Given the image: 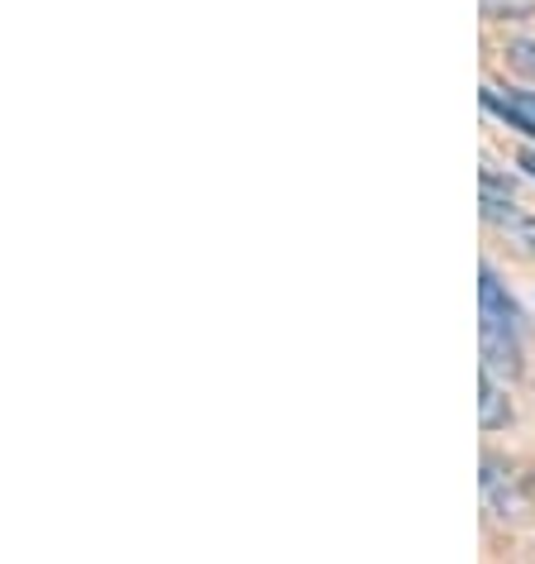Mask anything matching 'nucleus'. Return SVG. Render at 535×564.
Instances as JSON below:
<instances>
[{
  "label": "nucleus",
  "mask_w": 535,
  "mask_h": 564,
  "mask_svg": "<svg viewBox=\"0 0 535 564\" xmlns=\"http://www.w3.org/2000/svg\"><path fill=\"white\" fill-rule=\"evenodd\" d=\"M478 345H483V369L488 373H521V349H526V316L516 297L506 292L498 268H478Z\"/></svg>",
  "instance_id": "obj_1"
},
{
  "label": "nucleus",
  "mask_w": 535,
  "mask_h": 564,
  "mask_svg": "<svg viewBox=\"0 0 535 564\" xmlns=\"http://www.w3.org/2000/svg\"><path fill=\"white\" fill-rule=\"evenodd\" d=\"M483 110L498 116L502 124L531 134L535 139V91H498V87H483Z\"/></svg>",
  "instance_id": "obj_2"
},
{
  "label": "nucleus",
  "mask_w": 535,
  "mask_h": 564,
  "mask_svg": "<svg viewBox=\"0 0 535 564\" xmlns=\"http://www.w3.org/2000/svg\"><path fill=\"white\" fill-rule=\"evenodd\" d=\"M483 216H488V225H498V230L512 239V245H521L526 253H535V216L516 210L512 196H488V192H483Z\"/></svg>",
  "instance_id": "obj_3"
},
{
  "label": "nucleus",
  "mask_w": 535,
  "mask_h": 564,
  "mask_svg": "<svg viewBox=\"0 0 535 564\" xmlns=\"http://www.w3.org/2000/svg\"><path fill=\"white\" fill-rule=\"evenodd\" d=\"M483 492H488V507L498 517L506 512H521V498H516V484H512V469L502 474V459H483Z\"/></svg>",
  "instance_id": "obj_4"
},
{
  "label": "nucleus",
  "mask_w": 535,
  "mask_h": 564,
  "mask_svg": "<svg viewBox=\"0 0 535 564\" xmlns=\"http://www.w3.org/2000/svg\"><path fill=\"white\" fill-rule=\"evenodd\" d=\"M478 421H483V431H498L512 421V402L502 398V388H498V373H488L478 378Z\"/></svg>",
  "instance_id": "obj_5"
},
{
  "label": "nucleus",
  "mask_w": 535,
  "mask_h": 564,
  "mask_svg": "<svg viewBox=\"0 0 535 564\" xmlns=\"http://www.w3.org/2000/svg\"><path fill=\"white\" fill-rule=\"evenodd\" d=\"M506 58H512L521 73H531V77H535V39H516V44L506 48Z\"/></svg>",
  "instance_id": "obj_6"
},
{
  "label": "nucleus",
  "mask_w": 535,
  "mask_h": 564,
  "mask_svg": "<svg viewBox=\"0 0 535 564\" xmlns=\"http://www.w3.org/2000/svg\"><path fill=\"white\" fill-rule=\"evenodd\" d=\"M516 163H521V173L535 182V149H521V159H516Z\"/></svg>",
  "instance_id": "obj_7"
}]
</instances>
